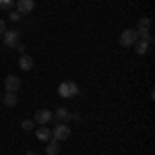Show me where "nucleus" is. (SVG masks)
<instances>
[{
	"label": "nucleus",
	"mask_w": 155,
	"mask_h": 155,
	"mask_svg": "<svg viewBox=\"0 0 155 155\" xmlns=\"http://www.w3.org/2000/svg\"><path fill=\"white\" fill-rule=\"evenodd\" d=\"M4 89H6V91H12V93H17V91L21 89V79H19L17 74H8V77L4 79Z\"/></svg>",
	"instance_id": "7"
},
{
	"label": "nucleus",
	"mask_w": 155,
	"mask_h": 155,
	"mask_svg": "<svg viewBox=\"0 0 155 155\" xmlns=\"http://www.w3.org/2000/svg\"><path fill=\"white\" fill-rule=\"evenodd\" d=\"M21 128H23V130H33V128H35V122H33V120H23V122H21Z\"/></svg>",
	"instance_id": "16"
},
{
	"label": "nucleus",
	"mask_w": 155,
	"mask_h": 155,
	"mask_svg": "<svg viewBox=\"0 0 155 155\" xmlns=\"http://www.w3.org/2000/svg\"><path fill=\"white\" fill-rule=\"evenodd\" d=\"M137 41H139V31L137 29H124L118 37V44L122 48H132Z\"/></svg>",
	"instance_id": "1"
},
{
	"label": "nucleus",
	"mask_w": 155,
	"mask_h": 155,
	"mask_svg": "<svg viewBox=\"0 0 155 155\" xmlns=\"http://www.w3.org/2000/svg\"><path fill=\"white\" fill-rule=\"evenodd\" d=\"M60 153V141L56 139H50L48 147H46V155H58Z\"/></svg>",
	"instance_id": "12"
},
{
	"label": "nucleus",
	"mask_w": 155,
	"mask_h": 155,
	"mask_svg": "<svg viewBox=\"0 0 155 155\" xmlns=\"http://www.w3.org/2000/svg\"><path fill=\"white\" fill-rule=\"evenodd\" d=\"M25 155H37V153H35V151H27Z\"/></svg>",
	"instance_id": "20"
},
{
	"label": "nucleus",
	"mask_w": 155,
	"mask_h": 155,
	"mask_svg": "<svg viewBox=\"0 0 155 155\" xmlns=\"http://www.w3.org/2000/svg\"><path fill=\"white\" fill-rule=\"evenodd\" d=\"M8 15H11V21H12V23H19V21H21V15H19V12L8 11Z\"/></svg>",
	"instance_id": "17"
},
{
	"label": "nucleus",
	"mask_w": 155,
	"mask_h": 155,
	"mask_svg": "<svg viewBox=\"0 0 155 155\" xmlns=\"http://www.w3.org/2000/svg\"><path fill=\"white\" fill-rule=\"evenodd\" d=\"M71 134H72V130L66 122H58L52 128V139H56V141H66V139H71Z\"/></svg>",
	"instance_id": "2"
},
{
	"label": "nucleus",
	"mask_w": 155,
	"mask_h": 155,
	"mask_svg": "<svg viewBox=\"0 0 155 155\" xmlns=\"http://www.w3.org/2000/svg\"><path fill=\"white\" fill-rule=\"evenodd\" d=\"M15 48L19 50V52H21V54H25V46H23V44H17V46H15Z\"/></svg>",
	"instance_id": "19"
},
{
	"label": "nucleus",
	"mask_w": 155,
	"mask_h": 155,
	"mask_svg": "<svg viewBox=\"0 0 155 155\" xmlns=\"http://www.w3.org/2000/svg\"><path fill=\"white\" fill-rule=\"evenodd\" d=\"M19 66H21V71H31V68H33V58H31L29 54H21Z\"/></svg>",
	"instance_id": "11"
},
{
	"label": "nucleus",
	"mask_w": 155,
	"mask_h": 155,
	"mask_svg": "<svg viewBox=\"0 0 155 155\" xmlns=\"http://www.w3.org/2000/svg\"><path fill=\"white\" fill-rule=\"evenodd\" d=\"M4 31H6V23H4V21H2V19H0V35H2V33H4Z\"/></svg>",
	"instance_id": "18"
},
{
	"label": "nucleus",
	"mask_w": 155,
	"mask_h": 155,
	"mask_svg": "<svg viewBox=\"0 0 155 155\" xmlns=\"http://www.w3.org/2000/svg\"><path fill=\"white\" fill-rule=\"evenodd\" d=\"M58 95L60 97H74L79 95V85L74 81H64L58 85Z\"/></svg>",
	"instance_id": "3"
},
{
	"label": "nucleus",
	"mask_w": 155,
	"mask_h": 155,
	"mask_svg": "<svg viewBox=\"0 0 155 155\" xmlns=\"http://www.w3.org/2000/svg\"><path fill=\"white\" fill-rule=\"evenodd\" d=\"M12 6H15V0H0V11H12Z\"/></svg>",
	"instance_id": "15"
},
{
	"label": "nucleus",
	"mask_w": 155,
	"mask_h": 155,
	"mask_svg": "<svg viewBox=\"0 0 155 155\" xmlns=\"http://www.w3.org/2000/svg\"><path fill=\"white\" fill-rule=\"evenodd\" d=\"M35 137H37V141L48 143L50 139H52V128H48L46 124H41V126H37V128H35Z\"/></svg>",
	"instance_id": "9"
},
{
	"label": "nucleus",
	"mask_w": 155,
	"mask_h": 155,
	"mask_svg": "<svg viewBox=\"0 0 155 155\" xmlns=\"http://www.w3.org/2000/svg\"><path fill=\"white\" fill-rule=\"evenodd\" d=\"M137 31H139V37H145L149 31H151V19L149 17H143L139 25H137Z\"/></svg>",
	"instance_id": "10"
},
{
	"label": "nucleus",
	"mask_w": 155,
	"mask_h": 155,
	"mask_svg": "<svg viewBox=\"0 0 155 155\" xmlns=\"http://www.w3.org/2000/svg\"><path fill=\"white\" fill-rule=\"evenodd\" d=\"M19 39H21V33H19L17 29H6V31L2 33V41H4V46H8V48H15V46L19 44Z\"/></svg>",
	"instance_id": "4"
},
{
	"label": "nucleus",
	"mask_w": 155,
	"mask_h": 155,
	"mask_svg": "<svg viewBox=\"0 0 155 155\" xmlns=\"http://www.w3.org/2000/svg\"><path fill=\"white\" fill-rule=\"evenodd\" d=\"M15 6H17V12L23 17V15L33 12V8H35V0H17Z\"/></svg>",
	"instance_id": "5"
},
{
	"label": "nucleus",
	"mask_w": 155,
	"mask_h": 155,
	"mask_svg": "<svg viewBox=\"0 0 155 155\" xmlns=\"http://www.w3.org/2000/svg\"><path fill=\"white\" fill-rule=\"evenodd\" d=\"M50 120H52V112L50 110H37L35 112V116H33V122H35L37 126H41V124H48Z\"/></svg>",
	"instance_id": "8"
},
{
	"label": "nucleus",
	"mask_w": 155,
	"mask_h": 155,
	"mask_svg": "<svg viewBox=\"0 0 155 155\" xmlns=\"http://www.w3.org/2000/svg\"><path fill=\"white\" fill-rule=\"evenodd\" d=\"M52 118H56L58 122H68V120H79V116L71 114L66 107H58L56 112H52Z\"/></svg>",
	"instance_id": "6"
},
{
	"label": "nucleus",
	"mask_w": 155,
	"mask_h": 155,
	"mask_svg": "<svg viewBox=\"0 0 155 155\" xmlns=\"http://www.w3.org/2000/svg\"><path fill=\"white\" fill-rule=\"evenodd\" d=\"M2 101H4V106H6V107H15V106H17V95H15L12 91H6L4 97H2Z\"/></svg>",
	"instance_id": "14"
},
{
	"label": "nucleus",
	"mask_w": 155,
	"mask_h": 155,
	"mask_svg": "<svg viewBox=\"0 0 155 155\" xmlns=\"http://www.w3.org/2000/svg\"><path fill=\"white\" fill-rule=\"evenodd\" d=\"M132 48H134V52H137L139 56H145V54L149 52V44H147L145 39H139V41H137V44H134Z\"/></svg>",
	"instance_id": "13"
}]
</instances>
